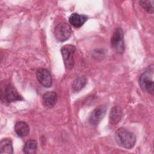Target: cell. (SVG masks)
<instances>
[{"instance_id":"9c48e42d","label":"cell","mask_w":154,"mask_h":154,"mask_svg":"<svg viewBox=\"0 0 154 154\" xmlns=\"http://www.w3.org/2000/svg\"><path fill=\"white\" fill-rule=\"evenodd\" d=\"M57 100V95L54 91H48L42 97V104L46 108L53 107Z\"/></svg>"},{"instance_id":"4fadbf2b","label":"cell","mask_w":154,"mask_h":154,"mask_svg":"<svg viewBox=\"0 0 154 154\" xmlns=\"http://www.w3.org/2000/svg\"><path fill=\"white\" fill-rule=\"evenodd\" d=\"M0 153L1 154L13 153V147L12 141L10 138H5L0 142Z\"/></svg>"},{"instance_id":"52a82bcc","label":"cell","mask_w":154,"mask_h":154,"mask_svg":"<svg viewBox=\"0 0 154 154\" xmlns=\"http://www.w3.org/2000/svg\"><path fill=\"white\" fill-rule=\"evenodd\" d=\"M106 109V106L105 105H99L94 109L89 117L90 123L94 126L98 125L104 117Z\"/></svg>"},{"instance_id":"ba28073f","label":"cell","mask_w":154,"mask_h":154,"mask_svg":"<svg viewBox=\"0 0 154 154\" xmlns=\"http://www.w3.org/2000/svg\"><path fill=\"white\" fill-rule=\"evenodd\" d=\"M37 79L38 82L43 87L48 88L52 85V80L49 71L44 68H40L37 70Z\"/></svg>"},{"instance_id":"9a60e30c","label":"cell","mask_w":154,"mask_h":154,"mask_svg":"<svg viewBox=\"0 0 154 154\" xmlns=\"http://www.w3.org/2000/svg\"><path fill=\"white\" fill-rule=\"evenodd\" d=\"M37 150V143L34 140H29L25 144L23 152L26 154H33L36 152Z\"/></svg>"},{"instance_id":"30bf717a","label":"cell","mask_w":154,"mask_h":154,"mask_svg":"<svg viewBox=\"0 0 154 154\" xmlns=\"http://www.w3.org/2000/svg\"><path fill=\"white\" fill-rule=\"evenodd\" d=\"M88 17L85 14L75 13L72 14L69 19L70 23L75 28H80L87 20Z\"/></svg>"},{"instance_id":"8992f818","label":"cell","mask_w":154,"mask_h":154,"mask_svg":"<svg viewBox=\"0 0 154 154\" xmlns=\"http://www.w3.org/2000/svg\"><path fill=\"white\" fill-rule=\"evenodd\" d=\"M139 84L141 88L151 94H153V81L152 74L149 72H145L141 75L139 79Z\"/></svg>"},{"instance_id":"277c9868","label":"cell","mask_w":154,"mask_h":154,"mask_svg":"<svg viewBox=\"0 0 154 154\" xmlns=\"http://www.w3.org/2000/svg\"><path fill=\"white\" fill-rule=\"evenodd\" d=\"M1 99L2 101L10 103L23 99L16 88L11 84H8L1 92Z\"/></svg>"},{"instance_id":"7a4b0ae2","label":"cell","mask_w":154,"mask_h":154,"mask_svg":"<svg viewBox=\"0 0 154 154\" xmlns=\"http://www.w3.org/2000/svg\"><path fill=\"white\" fill-rule=\"evenodd\" d=\"M111 45L113 49L118 54H123L125 51L124 34L122 28H116L111 38Z\"/></svg>"},{"instance_id":"5b68a950","label":"cell","mask_w":154,"mask_h":154,"mask_svg":"<svg viewBox=\"0 0 154 154\" xmlns=\"http://www.w3.org/2000/svg\"><path fill=\"white\" fill-rule=\"evenodd\" d=\"M72 34L70 26L67 23H60L55 28L54 35L60 42H64L69 39Z\"/></svg>"},{"instance_id":"5bb4252c","label":"cell","mask_w":154,"mask_h":154,"mask_svg":"<svg viewBox=\"0 0 154 154\" xmlns=\"http://www.w3.org/2000/svg\"><path fill=\"white\" fill-rule=\"evenodd\" d=\"M87 79L85 76H80L76 77L72 84V90L73 92L80 91L87 84Z\"/></svg>"},{"instance_id":"7c38bea8","label":"cell","mask_w":154,"mask_h":154,"mask_svg":"<svg viewBox=\"0 0 154 154\" xmlns=\"http://www.w3.org/2000/svg\"><path fill=\"white\" fill-rule=\"evenodd\" d=\"M122 116V109L119 106L112 108L109 113V122L112 125H117L121 120Z\"/></svg>"},{"instance_id":"8fae6325","label":"cell","mask_w":154,"mask_h":154,"mask_svg":"<svg viewBox=\"0 0 154 154\" xmlns=\"http://www.w3.org/2000/svg\"><path fill=\"white\" fill-rule=\"evenodd\" d=\"M14 131L18 137L20 138L25 137L29 133V127L26 122L19 121L15 124Z\"/></svg>"},{"instance_id":"6da1fadb","label":"cell","mask_w":154,"mask_h":154,"mask_svg":"<svg viewBox=\"0 0 154 154\" xmlns=\"http://www.w3.org/2000/svg\"><path fill=\"white\" fill-rule=\"evenodd\" d=\"M115 138L117 144L125 149L133 148L136 143L135 135L124 128H120L116 131Z\"/></svg>"},{"instance_id":"2e32d148","label":"cell","mask_w":154,"mask_h":154,"mask_svg":"<svg viewBox=\"0 0 154 154\" xmlns=\"http://www.w3.org/2000/svg\"><path fill=\"white\" fill-rule=\"evenodd\" d=\"M139 4L140 6L144 9L147 13L152 14L154 11V7H153V4L154 1L153 0H147V1H140Z\"/></svg>"},{"instance_id":"3957f363","label":"cell","mask_w":154,"mask_h":154,"mask_svg":"<svg viewBox=\"0 0 154 154\" xmlns=\"http://www.w3.org/2000/svg\"><path fill=\"white\" fill-rule=\"evenodd\" d=\"M76 48L72 45H66L61 49V52L65 67L67 69H72L74 66L73 55Z\"/></svg>"}]
</instances>
